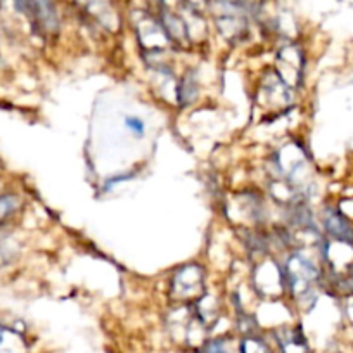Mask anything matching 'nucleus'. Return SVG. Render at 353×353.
I'll use <instances>...</instances> for the list:
<instances>
[{"label": "nucleus", "mask_w": 353, "mask_h": 353, "mask_svg": "<svg viewBox=\"0 0 353 353\" xmlns=\"http://www.w3.org/2000/svg\"><path fill=\"white\" fill-rule=\"evenodd\" d=\"M194 353H201V352H199V350H194Z\"/></svg>", "instance_id": "nucleus-8"}, {"label": "nucleus", "mask_w": 353, "mask_h": 353, "mask_svg": "<svg viewBox=\"0 0 353 353\" xmlns=\"http://www.w3.org/2000/svg\"><path fill=\"white\" fill-rule=\"evenodd\" d=\"M288 279L293 293L303 300L312 290V284L317 279V270L310 260L303 258L301 254H294L288 261Z\"/></svg>", "instance_id": "nucleus-1"}, {"label": "nucleus", "mask_w": 353, "mask_h": 353, "mask_svg": "<svg viewBox=\"0 0 353 353\" xmlns=\"http://www.w3.org/2000/svg\"><path fill=\"white\" fill-rule=\"evenodd\" d=\"M324 223L327 232L331 234L334 239L346 244H353V227L350 225V222L341 215V213L336 212V210H325Z\"/></svg>", "instance_id": "nucleus-3"}, {"label": "nucleus", "mask_w": 353, "mask_h": 353, "mask_svg": "<svg viewBox=\"0 0 353 353\" xmlns=\"http://www.w3.org/2000/svg\"><path fill=\"white\" fill-rule=\"evenodd\" d=\"M281 353H308V343L298 327H281L276 331Z\"/></svg>", "instance_id": "nucleus-2"}, {"label": "nucleus", "mask_w": 353, "mask_h": 353, "mask_svg": "<svg viewBox=\"0 0 353 353\" xmlns=\"http://www.w3.org/2000/svg\"><path fill=\"white\" fill-rule=\"evenodd\" d=\"M125 127H127L128 130H132L134 134H137V135L144 134V123H142V120H139V118L127 117V118H125Z\"/></svg>", "instance_id": "nucleus-7"}, {"label": "nucleus", "mask_w": 353, "mask_h": 353, "mask_svg": "<svg viewBox=\"0 0 353 353\" xmlns=\"http://www.w3.org/2000/svg\"><path fill=\"white\" fill-rule=\"evenodd\" d=\"M25 6L43 28L49 32H56L57 14L52 0H25Z\"/></svg>", "instance_id": "nucleus-4"}, {"label": "nucleus", "mask_w": 353, "mask_h": 353, "mask_svg": "<svg viewBox=\"0 0 353 353\" xmlns=\"http://www.w3.org/2000/svg\"><path fill=\"white\" fill-rule=\"evenodd\" d=\"M12 256H14V251H12L11 244L0 243V267L8 265L12 260Z\"/></svg>", "instance_id": "nucleus-6"}, {"label": "nucleus", "mask_w": 353, "mask_h": 353, "mask_svg": "<svg viewBox=\"0 0 353 353\" xmlns=\"http://www.w3.org/2000/svg\"><path fill=\"white\" fill-rule=\"evenodd\" d=\"M18 208V199L11 194H2L0 196V222L8 220L12 213Z\"/></svg>", "instance_id": "nucleus-5"}]
</instances>
